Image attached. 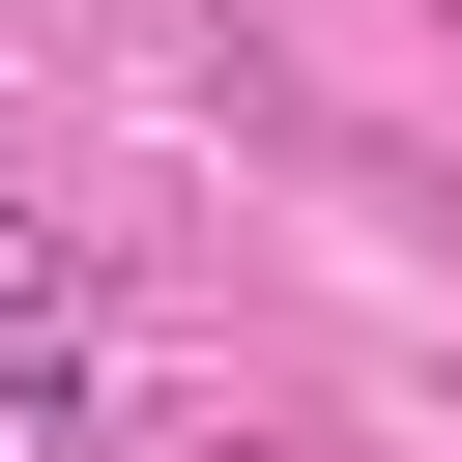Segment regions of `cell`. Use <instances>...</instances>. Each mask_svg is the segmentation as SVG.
Segmentation results:
<instances>
[{
  "mask_svg": "<svg viewBox=\"0 0 462 462\" xmlns=\"http://www.w3.org/2000/svg\"><path fill=\"white\" fill-rule=\"evenodd\" d=\"M0 462H87V375H58V346L0 375Z\"/></svg>",
  "mask_w": 462,
  "mask_h": 462,
  "instance_id": "obj_1",
  "label": "cell"
}]
</instances>
